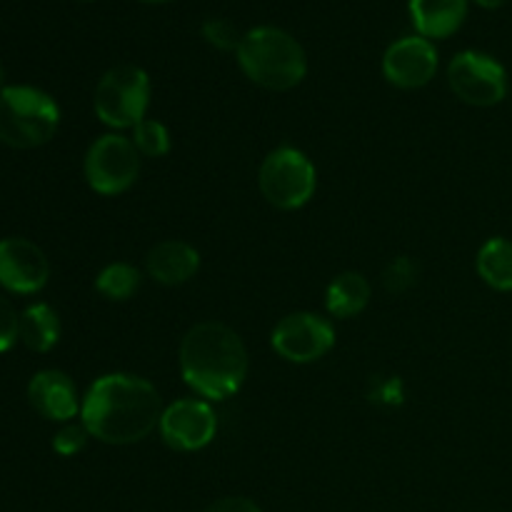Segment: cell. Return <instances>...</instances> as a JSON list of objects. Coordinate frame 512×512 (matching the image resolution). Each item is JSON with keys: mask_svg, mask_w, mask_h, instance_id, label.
Segmentation results:
<instances>
[{"mask_svg": "<svg viewBox=\"0 0 512 512\" xmlns=\"http://www.w3.org/2000/svg\"><path fill=\"white\" fill-rule=\"evenodd\" d=\"M163 400L150 380L110 373L83 395L80 423L90 438L105 445H133L148 438L163 418Z\"/></svg>", "mask_w": 512, "mask_h": 512, "instance_id": "1", "label": "cell"}, {"mask_svg": "<svg viewBox=\"0 0 512 512\" xmlns=\"http://www.w3.org/2000/svg\"><path fill=\"white\" fill-rule=\"evenodd\" d=\"M185 385L203 400H228L248 378L243 338L218 320H205L185 333L178 353Z\"/></svg>", "mask_w": 512, "mask_h": 512, "instance_id": "2", "label": "cell"}, {"mask_svg": "<svg viewBox=\"0 0 512 512\" xmlns=\"http://www.w3.org/2000/svg\"><path fill=\"white\" fill-rule=\"evenodd\" d=\"M235 58L245 78L265 90H293L308 75V55L303 45L288 30L275 25H260L243 33Z\"/></svg>", "mask_w": 512, "mask_h": 512, "instance_id": "3", "label": "cell"}, {"mask_svg": "<svg viewBox=\"0 0 512 512\" xmlns=\"http://www.w3.org/2000/svg\"><path fill=\"white\" fill-rule=\"evenodd\" d=\"M60 128V108L45 90L5 85L0 90V143L33 150L50 143Z\"/></svg>", "mask_w": 512, "mask_h": 512, "instance_id": "4", "label": "cell"}, {"mask_svg": "<svg viewBox=\"0 0 512 512\" xmlns=\"http://www.w3.org/2000/svg\"><path fill=\"white\" fill-rule=\"evenodd\" d=\"M95 115L113 130H133L148 118L150 75L138 65H115L95 85Z\"/></svg>", "mask_w": 512, "mask_h": 512, "instance_id": "5", "label": "cell"}, {"mask_svg": "<svg viewBox=\"0 0 512 512\" xmlns=\"http://www.w3.org/2000/svg\"><path fill=\"white\" fill-rule=\"evenodd\" d=\"M258 188L263 198L278 210H298L310 203L318 188L315 165L303 150L275 148L263 160L258 173Z\"/></svg>", "mask_w": 512, "mask_h": 512, "instance_id": "6", "label": "cell"}, {"mask_svg": "<svg viewBox=\"0 0 512 512\" xmlns=\"http://www.w3.org/2000/svg\"><path fill=\"white\" fill-rule=\"evenodd\" d=\"M138 148L120 133H105L90 143L83 160V173L90 190L105 198L123 195L135 185L140 175Z\"/></svg>", "mask_w": 512, "mask_h": 512, "instance_id": "7", "label": "cell"}, {"mask_svg": "<svg viewBox=\"0 0 512 512\" xmlns=\"http://www.w3.org/2000/svg\"><path fill=\"white\" fill-rule=\"evenodd\" d=\"M448 85L463 103L493 108L508 95V73L493 55L463 50L450 60Z\"/></svg>", "mask_w": 512, "mask_h": 512, "instance_id": "8", "label": "cell"}, {"mask_svg": "<svg viewBox=\"0 0 512 512\" xmlns=\"http://www.w3.org/2000/svg\"><path fill=\"white\" fill-rule=\"evenodd\" d=\"M270 345L288 363L308 365L333 350L335 328L318 313H290L273 328Z\"/></svg>", "mask_w": 512, "mask_h": 512, "instance_id": "9", "label": "cell"}, {"mask_svg": "<svg viewBox=\"0 0 512 512\" xmlns=\"http://www.w3.org/2000/svg\"><path fill=\"white\" fill-rule=\"evenodd\" d=\"M160 438L180 453L208 448L218 433V415L203 398H183L170 403L160 418Z\"/></svg>", "mask_w": 512, "mask_h": 512, "instance_id": "10", "label": "cell"}, {"mask_svg": "<svg viewBox=\"0 0 512 512\" xmlns=\"http://www.w3.org/2000/svg\"><path fill=\"white\" fill-rule=\"evenodd\" d=\"M440 65L438 48L423 35H405L388 45L383 55V75L390 85L403 90H418L435 78Z\"/></svg>", "mask_w": 512, "mask_h": 512, "instance_id": "11", "label": "cell"}, {"mask_svg": "<svg viewBox=\"0 0 512 512\" xmlns=\"http://www.w3.org/2000/svg\"><path fill=\"white\" fill-rule=\"evenodd\" d=\"M50 263L28 238L0 240V285L15 295H35L48 285Z\"/></svg>", "mask_w": 512, "mask_h": 512, "instance_id": "12", "label": "cell"}, {"mask_svg": "<svg viewBox=\"0 0 512 512\" xmlns=\"http://www.w3.org/2000/svg\"><path fill=\"white\" fill-rule=\"evenodd\" d=\"M28 400L38 415L53 423H73L80 415L83 398H78L73 378L63 370H40L28 383Z\"/></svg>", "mask_w": 512, "mask_h": 512, "instance_id": "13", "label": "cell"}, {"mask_svg": "<svg viewBox=\"0 0 512 512\" xmlns=\"http://www.w3.org/2000/svg\"><path fill=\"white\" fill-rule=\"evenodd\" d=\"M145 270L160 285H183L200 270V253L185 240H163L145 255Z\"/></svg>", "mask_w": 512, "mask_h": 512, "instance_id": "14", "label": "cell"}, {"mask_svg": "<svg viewBox=\"0 0 512 512\" xmlns=\"http://www.w3.org/2000/svg\"><path fill=\"white\" fill-rule=\"evenodd\" d=\"M408 10L418 35L445 40L463 28L468 18V0H410Z\"/></svg>", "mask_w": 512, "mask_h": 512, "instance_id": "15", "label": "cell"}, {"mask_svg": "<svg viewBox=\"0 0 512 512\" xmlns=\"http://www.w3.org/2000/svg\"><path fill=\"white\" fill-rule=\"evenodd\" d=\"M370 295H373V288H370L368 278L348 270L330 280L328 290H325V308L333 318H355L368 308Z\"/></svg>", "mask_w": 512, "mask_h": 512, "instance_id": "16", "label": "cell"}, {"mask_svg": "<svg viewBox=\"0 0 512 512\" xmlns=\"http://www.w3.org/2000/svg\"><path fill=\"white\" fill-rule=\"evenodd\" d=\"M18 340L33 353H50L60 340V318L50 305L33 303L20 313Z\"/></svg>", "mask_w": 512, "mask_h": 512, "instance_id": "17", "label": "cell"}, {"mask_svg": "<svg viewBox=\"0 0 512 512\" xmlns=\"http://www.w3.org/2000/svg\"><path fill=\"white\" fill-rule=\"evenodd\" d=\"M475 268H478V275L485 285H490L498 293H512V240H485L483 248L478 250V258H475Z\"/></svg>", "mask_w": 512, "mask_h": 512, "instance_id": "18", "label": "cell"}, {"mask_svg": "<svg viewBox=\"0 0 512 512\" xmlns=\"http://www.w3.org/2000/svg\"><path fill=\"white\" fill-rule=\"evenodd\" d=\"M140 288V270L130 263H110L95 278V290L105 300L113 303H125Z\"/></svg>", "mask_w": 512, "mask_h": 512, "instance_id": "19", "label": "cell"}, {"mask_svg": "<svg viewBox=\"0 0 512 512\" xmlns=\"http://www.w3.org/2000/svg\"><path fill=\"white\" fill-rule=\"evenodd\" d=\"M130 140L143 158H163L170 153L168 128L155 118H145L143 123L135 125Z\"/></svg>", "mask_w": 512, "mask_h": 512, "instance_id": "20", "label": "cell"}, {"mask_svg": "<svg viewBox=\"0 0 512 512\" xmlns=\"http://www.w3.org/2000/svg\"><path fill=\"white\" fill-rule=\"evenodd\" d=\"M200 33H203V38L208 40L213 48L223 50V53H230V50L235 53L240 40H243V35L235 28V23H230V20L225 18H208L203 23V28H200Z\"/></svg>", "mask_w": 512, "mask_h": 512, "instance_id": "21", "label": "cell"}, {"mask_svg": "<svg viewBox=\"0 0 512 512\" xmlns=\"http://www.w3.org/2000/svg\"><path fill=\"white\" fill-rule=\"evenodd\" d=\"M90 433L83 423H65L58 433L53 435V450L63 458H73L88 445Z\"/></svg>", "mask_w": 512, "mask_h": 512, "instance_id": "22", "label": "cell"}, {"mask_svg": "<svg viewBox=\"0 0 512 512\" xmlns=\"http://www.w3.org/2000/svg\"><path fill=\"white\" fill-rule=\"evenodd\" d=\"M385 288L390 290V293H405V290L410 288V285L415 283V265L410 258H395L393 263L388 265V270H385V278H383Z\"/></svg>", "mask_w": 512, "mask_h": 512, "instance_id": "23", "label": "cell"}, {"mask_svg": "<svg viewBox=\"0 0 512 512\" xmlns=\"http://www.w3.org/2000/svg\"><path fill=\"white\" fill-rule=\"evenodd\" d=\"M18 330H20V315L15 313L13 305L0 295V353L13 348L18 343Z\"/></svg>", "mask_w": 512, "mask_h": 512, "instance_id": "24", "label": "cell"}, {"mask_svg": "<svg viewBox=\"0 0 512 512\" xmlns=\"http://www.w3.org/2000/svg\"><path fill=\"white\" fill-rule=\"evenodd\" d=\"M203 512H263L255 500L243 498V495H230V498H220L210 503Z\"/></svg>", "mask_w": 512, "mask_h": 512, "instance_id": "25", "label": "cell"}, {"mask_svg": "<svg viewBox=\"0 0 512 512\" xmlns=\"http://www.w3.org/2000/svg\"><path fill=\"white\" fill-rule=\"evenodd\" d=\"M473 3H478L480 8H485V10H498V8H503L508 0H473Z\"/></svg>", "mask_w": 512, "mask_h": 512, "instance_id": "26", "label": "cell"}, {"mask_svg": "<svg viewBox=\"0 0 512 512\" xmlns=\"http://www.w3.org/2000/svg\"><path fill=\"white\" fill-rule=\"evenodd\" d=\"M5 88V68H3V63H0V90Z\"/></svg>", "mask_w": 512, "mask_h": 512, "instance_id": "27", "label": "cell"}, {"mask_svg": "<svg viewBox=\"0 0 512 512\" xmlns=\"http://www.w3.org/2000/svg\"><path fill=\"white\" fill-rule=\"evenodd\" d=\"M140 3H170V0H140Z\"/></svg>", "mask_w": 512, "mask_h": 512, "instance_id": "28", "label": "cell"}, {"mask_svg": "<svg viewBox=\"0 0 512 512\" xmlns=\"http://www.w3.org/2000/svg\"><path fill=\"white\" fill-rule=\"evenodd\" d=\"M85 3H93V0H85Z\"/></svg>", "mask_w": 512, "mask_h": 512, "instance_id": "29", "label": "cell"}]
</instances>
